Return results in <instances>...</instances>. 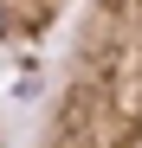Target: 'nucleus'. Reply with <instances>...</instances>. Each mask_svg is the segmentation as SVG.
Here are the masks:
<instances>
[{
  "label": "nucleus",
  "instance_id": "f257e3e1",
  "mask_svg": "<svg viewBox=\"0 0 142 148\" xmlns=\"http://www.w3.org/2000/svg\"><path fill=\"white\" fill-rule=\"evenodd\" d=\"M32 148H142V0H78Z\"/></svg>",
  "mask_w": 142,
  "mask_h": 148
},
{
  "label": "nucleus",
  "instance_id": "f03ea898",
  "mask_svg": "<svg viewBox=\"0 0 142 148\" xmlns=\"http://www.w3.org/2000/svg\"><path fill=\"white\" fill-rule=\"evenodd\" d=\"M78 0H0V45H45Z\"/></svg>",
  "mask_w": 142,
  "mask_h": 148
}]
</instances>
